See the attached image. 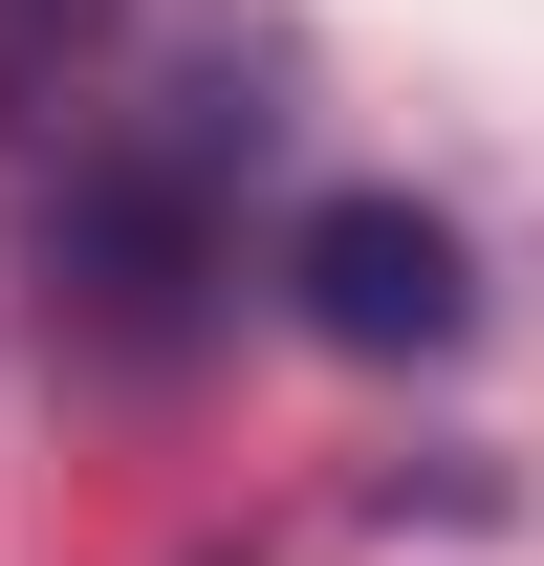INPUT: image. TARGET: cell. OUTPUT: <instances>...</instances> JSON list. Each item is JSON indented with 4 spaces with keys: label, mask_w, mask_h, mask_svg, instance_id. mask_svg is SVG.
<instances>
[{
    "label": "cell",
    "mask_w": 544,
    "mask_h": 566,
    "mask_svg": "<svg viewBox=\"0 0 544 566\" xmlns=\"http://www.w3.org/2000/svg\"><path fill=\"white\" fill-rule=\"evenodd\" d=\"M283 283H305V327L327 349H458V218L414 197H305V240H283Z\"/></svg>",
    "instance_id": "cell-1"
}]
</instances>
